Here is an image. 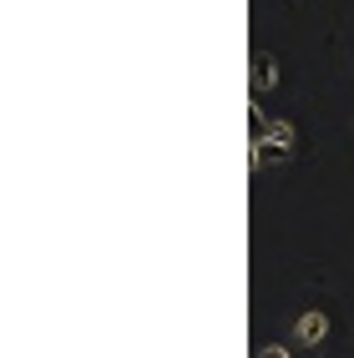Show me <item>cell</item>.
Wrapping results in <instances>:
<instances>
[{"label":"cell","mask_w":354,"mask_h":358,"mask_svg":"<svg viewBox=\"0 0 354 358\" xmlns=\"http://www.w3.org/2000/svg\"><path fill=\"white\" fill-rule=\"evenodd\" d=\"M294 157V127L289 122H273V131L264 141H253V166L264 172V166H283Z\"/></svg>","instance_id":"obj_1"},{"label":"cell","mask_w":354,"mask_h":358,"mask_svg":"<svg viewBox=\"0 0 354 358\" xmlns=\"http://www.w3.org/2000/svg\"><path fill=\"white\" fill-rule=\"evenodd\" d=\"M268 131H273V122H268V116H264V106H258V101H253V106H248V147H253V141H264Z\"/></svg>","instance_id":"obj_4"},{"label":"cell","mask_w":354,"mask_h":358,"mask_svg":"<svg viewBox=\"0 0 354 358\" xmlns=\"http://www.w3.org/2000/svg\"><path fill=\"white\" fill-rule=\"evenodd\" d=\"M264 358H289V348H283V343H268V348H264Z\"/></svg>","instance_id":"obj_5"},{"label":"cell","mask_w":354,"mask_h":358,"mask_svg":"<svg viewBox=\"0 0 354 358\" xmlns=\"http://www.w3.org/2000/svg\"><path fill=\"white\" fill-rule=\"evenodd\" d=\"M273 86H278V66H273V56L258 51L253 56V91H273Z\"/></svg>","instance_id":"obj_3"},{"label":"cell","mask_w":354,"mask_h":358,"mask_svg":"<svg viewBox=\"0 0 354 358\" xmlns=\"http://www.w3.org/2000/svg\"><path fill=\"white\" fill-rule=\"evenodd\" d=\"M294 333H299V343H309V348H319L324 338H329V313H319V308H309L299 323H294Z\"/></svg>","instance_id":"obj_2"}]
</instances>
